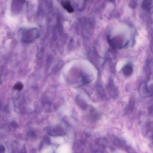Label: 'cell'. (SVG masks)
<instances>
[{"mask_svg":"<svg viewBox=\"0 0 153 153\" xmlns=\"http://www.w3.org/2000/svg\"><path fill=\"white\" fill-rule=\"evenodd\" d=\"M22 41L27 44L34 42L39 36V32L36 28L21 29L19 30Z\"/></svg>","mask_w":153,"mask_h":153,"instance_id":"cell-1","label":"cell"},{"mask_svg":"<svg viewBox=\"0 0 153 153\" xmlns=\"http://www.w3.org/2000/svg\"><path fill=\"white\" fill-rule=\"evenodd\" d=\"M24 3V0H13L11 7L13 12L17 14L20 12Z\"/></svg>","mask_w":153,"mask_h":153,"instance_id":"cell-2","label":"cell"},{"mask_svg":"<svg viewBox=\"0 0 153 153\" xmlns=\"http://www.w3.org/2000/svg\"><path fill=\"white\" fill-rule=\"evenodd\" d=\"M65 134V131L62 128L60 127L54 129L49 133V135L53 136H61Z\"/></svg>","mask_w":153,"mask_h":153,"instance_id":"cell-3","label":"cell"},{"mask_svg":"<svg viewBox=\"0 0 153 153\" xmlns=\"http://www.w3.org/2000/svg\"><path fill=\"white\" fill-rule=\"evenodd\" d=\"M76 102L78 106L84 110L86 109L87 107V104L86 101L82 98L79 96L76 97Z\"/></svg>","mask_w":153,"mask_h":153,"instance_id":"cell-4","label":"cell"},{"mask_svg":"<svg viewBox=\"0 0 153 153\" xmlns=\"http://www.w3.org/2000/svg\"><path fill=\"white\" fill-rule=\"evenodd\" d=\"M61 4L63 8L69 13H72L74 12V10L71 6L70 2L67 1H63L61 2Z\"/></svg>","mask_w":153,"mask_h":153,"instance_id":"cell-5","label":"cell"},{"mask_svg":"<svg viewBox=\"0 0 153 153\" xmlns=\"http://www.w3.org/2000/svg\"><path fill=\"white\" fill-rule=\"evenodd\" d=\"M99 117L100 115L97 111L94 109H91L89 114L90 119L93 121H95L99 119Z\"/></svg>","mask_w":153,"mask_h":153,"instance_id":"cell-6","label":"cell"},{"mask_svg":"<svg viewBox=\"0 0 153 153\" xmlns=\"http://www.w3.org/2000/svg\"><path fill=\"white\" fill-rule=\"evenodd\" d=\"M152 2L153 0H143L142 5L143 9L146 11L150 10Z\"/></svg>","mask_w":153,"mask_h":153,"instance_id":"cell-7","label":"cell"},{"mask_svg":"<svg viewBox=\"0 0 153 153\" xmlns=\"http://www.w3.org/2000/svg\"><path fill=\"white\" fill-rule=\"evenodd\" d=\"M135 98L134 95H132L129 100L128 108L129 110L132 112L133 111L135 105Z\"/></svg>","mask_w":153,"mask_h":153,"instance_id":"cell-8","label":"cell"},{"mask_svg":"<svg viewBox=\"0 0 153 153\" xmlns=\"http://www.w3.org/2000/svg\"><path fill=\"white\" fill-rule=\"evenodd\" d=\"M23 88V85L21 82H19L16 84L14 86V89L19 91L22 90Z\"/></svg>","mask_w":153,"mask_h":153,"instance_id":"cell-9","label":"cell"},{"mask_svg":"<svg viewBox=\"0 0 153 153\" xmlns=\"http://www.w3.org/2000/svg\"><path fill=\"white\" fill-rule=\"evenodd\" d=\"M43 143H44L46 144L50 143V139L48 137L45 138L43 141Z\"/></svg>","mask_w":153,"mask_h":153,"instance_id":"cell-10","label":"cell"},{"mask_svg":"<svg viewBox=\"0 0 153 153\" xmlns=\"http://www.w3.org/2000/svg\"><path fill=\"white\" fill-rule=\"evenodd\" d=\"M11 124L12 127L15 128H16L18 126V124L15 121H12L11 123Z\"/></svg>","mask_w":153,"mask_h":153,"instance_id":"cell-11","label":"cell"},{"mask_svg":"<svg viewBox=\"0 0 153 153\" xmlns=\"http://www.w3.org/2000/svg\"><path fill=\"white\" fill-rule=\"evenodd\" d=\"M5 152V149L4 146L3 145L0 146V153H3Z\"/></svg>","mask_w":153,"mask_h":153,"instance_id":"cell-12","label":"cell"},{"mask_svg":"<svg viewBox=\"0 0 153 153\" xmlns=\"http://www.w3.org/2000/svg\"><path fill=\"white\" fill-rule=\"evenodd\" d=\"M152 143L153 144V133L152 134Z\"/></svg>","mask_w":153,"mask_h":153,"instance_id":"cell-13","label":"cell"}]
</instances>
